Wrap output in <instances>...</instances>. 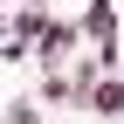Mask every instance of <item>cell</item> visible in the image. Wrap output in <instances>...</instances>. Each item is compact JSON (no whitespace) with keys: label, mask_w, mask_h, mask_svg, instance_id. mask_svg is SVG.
I'll return each instance as SVG.
<instances>
[{"label":"cell","mask_w":124,"mask_h":124,"mask_svg":"<svg viewBox=\"0 0 124 124\" xmlns=\"http://www.w3.org/2000/svg\"><path fill=\"white\" fill-rule=\"evenodd\" d=\"M76 110H90V117H124V76H90L83 83V97H76Z\"/></svg>","instance_id":"cell-1"},{"label":"cell","mask_w":124,"mask_h":124,"mask_svg":"<svg viewBox=\"0 0 124 124\" xmlns=\"http://www.w3.org/2000/svg\"><path fill=\"white\" fill-rule=\"evenodd\" d=\"M76 41H83V35H76V21H55V14H48V28L35 35V55H41V62H69Z\"/></svg>","instance_id":"cell-2"},{"label":"cell","mask_w":124,"mask_h":124,"mask_svg":"<svg viewBox=\"0 0 124 124\" xmlns=\"http://www.w3.org/2000/svg\"><path fill=\"white\" fill-rule=\"evenodd\" d=\"M0 124H48V117H41L35 97H7V103H0Z\"/></svg>","instance_id":"cell-3"},{"label":"cell","mask_w":124,"mask_h":124,"mask_svg":"<svg viewBox=\"0 0 124 124\" xmlns=\"http://www.w3.org/2000/svg\"><path fill=\"white\" fill-rule=\"evenodd\" d=\"M0 62H28V41H21V35H7V41H0Z\"/></svg>","instance_id":"cell-4"},{"label":"cell","mask_w":124,"mask_h":124,"mask_svg":"<svg viewBox=\"0 0 124 124\" xmlns=\"http://www.w3.org/2000/svg\"><path fill=\"white\" fill-rule=\"evenodd\" d=\"M0 7H7V0H0Z\"/></svg>","instance_id":"cell-5"}]
</instances>
